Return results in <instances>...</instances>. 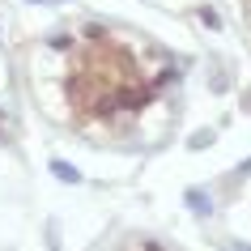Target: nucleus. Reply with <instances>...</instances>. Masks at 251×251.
<instances>
[{
    "instance_id": "1",
    "label": "nucleus",
    "mask_w": 251,
    "mask_h": 251,
    "mask_svg": "<svg viewBox=\"0 0 251 251\" xmlns=\"http://www.w3.org/2000/svg\"><path fill=\"white\" fill-rule=\"evenodd\" d=\"M51 171H55V175H60V179H68V183H77V171H73V166H64V162H55Z\"/></svg>"
}]
</instances>
